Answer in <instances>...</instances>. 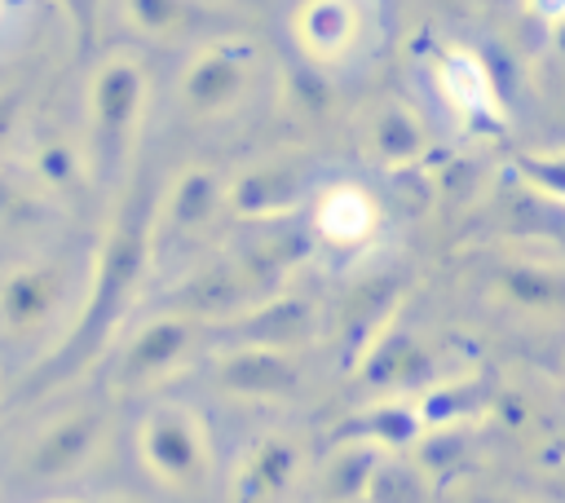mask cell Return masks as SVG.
<instances>
[{
    "mask_svg": "<svg viewBox=\"0 0 565 503\" xmlns=\"http://www.w3.org/2000/svg\"><path fill=\"white\" fill-rule=\"evenodd\" d=\"M437 84H441V97L463 115V119H477V115H490V71L486 62L472 53V49H450L441 62H437Z\"/></svg>",
    "mask_w": 565,
    "mask_h": 503,
    "instance_id": "3",
    "label": "cell"
},
{
    "mask_svg": "<svg viewBox=\"0 0 565 503\" xmlns=\"http://www.w3.org/2000/svg\"><path fill=\"white\" fill-rule=\"evenodd\" d=\"M353 4L349 0H309L305 13H300V40L313 49V53H340L349 40H353Z\"/></svg>",
    "mask_w": 565,
    "mask_h": 503,
    "instance_id": "4",
    "label": "cell"
},
{
    "mask_svg": "<svg viewBox=\"0 0 565 503\" xmlns=\"http://www.w3.org/2000/svg\"><path fill=\"white\" fill-rule=\"evenodd\" d=\"M93 428H97L93 415H79V419L57 424V428L35 446V454H31V472H40V477H57V472H66V468L88 450Z\"/></svg>",
    "mask_w": 565,
    "mask_h": 503,
    "instance_id": "5",
    "label": "cell"
},
{
    "mask_svg": "<svg viewBox=\"0 0 565 503\" xmlns=\"http://www.w3.org/2000/svg\"><path fill=\"white\" fill-rule=\"evenodd\" d=\"M375 221H380V207L375 199L358 185V181H335L318 194L313 203V229L331 243V247H353V243H366L375 234Z\"/></svg>",
    "mask_w": 565,
    "mask_h": 503,
    "instance_id": "1",
    "label": "cell"
},
{
    "mask_svg": "<svg viewBox=\"0 0 565 503\" xmlns=\"http://www.w3.org/2000/svg\"><path fill=\"white\" fill-rule=\"evenodd\" d=\"M141 446H146L150 468H154L159 477H168V481H190V477L199 472V463H203L199 432H194L190 415H185V410H172V406H163V410L150 415Z\"/></svg>",
    "mask_w": 565,
    "mask_h": 503,
    "instance_id": "2",
    "label": "cell"
},
{
    "mask_svg": "<svg viewBox=\"0 0 565 503\" xmlns=\"http://www.w3.org/2000/svg\"><path fill=\"white\" fill-rule=\"evenodd\" d=\"M287 468H291V450L282 441H265V450L252 463V481L243 477V499H256L260 490H278V481L287 477Z\"/></svg>",
    "mask_w": 565,
    "mask_h": 503,
    "instance_id": "7",
    "label": "cell"
},
{
    "mask_svg": "<svg viewBox=\"0 0 565 503\" xmlns=\"http://www.w3.org/2000/svg\"><path fill=\"white\" fill-rule=\"evenodd\" d=\"M225 379L234 384V388H252V393H260V388H287L291 384V371L278 362V357H260V353H252V357H238V362H230L225 366Z\"/></svg>",
    "mask_w": 565,
    "mask_h": 503,
    "instance_id": "6",
    "label": "cell"
},
{
    "mask_svg": "<svg viewBox=\"0 0 565 503\" xmlns=\"http://www.w3.org/2000/svg\"><path fill=\"white\" fill-rule=\"evenodd\" d=\"M530 4H534V9H539L547 22H556V18H561V0H530Z\"/></svg>",
    "mask_w": 565,
    "mask_h": 503,
    "instance_id": "9",
    "label": "cell"
},
{
    "mask_svg": "<svg viewBox=\"0 0 565 503\" xmlns=\"http://www.w3.org/2000/svg\"><path fill=\"white\" fill-rule=\"evenodd\" d=\"M177 349H181V331H177V327H159V331H150V335L137 344V353H132V362H128V375H150V371L163 366Z\"/></svg>",
    "mask_w": 565,
    "mask_h": 503,
    "instance_id": "8",
    "label": "cell"
}]
</instances>
